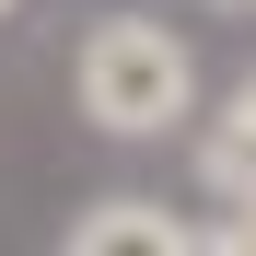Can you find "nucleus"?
<instances>
[{
	"instance_id": "1",
	"label": "nucleus",
	"mask_w": 256,
	"mask_h": 256,
	"mask_svg": "<svg viewBox=\"0 0 256 256\" xmlns=\"http://www.w3.org/2000/svg\"><path fill=\"white\" fill-rule=\"evenodd\" d=\"M186 105H198V70H186V47L163 24H94L82 35V116L105 128V140H163V128H186Z\"/></svg>"
},
{
	"instance_id": "2",
	"label": "nucleus",
	"mask_w": 256,
	"mask_h": 256,
	"mask_svg": "<svg viewBox=\"0 0 256 256\" xmlns=\"http://www.w3.org/2000/svg\"><path fill=\"white\" fill-rule=\"evenodd\" d=\"M175 244H186V222H175L163 198H105V210H82V222H70L58 256H175Z\"/></svg>"
},
{
	"instance_id": "3",
	"label": "nucleus",
	"mask_w": 256,
	"mask_h": 256,
	"mask_svg": "<svg viewBox=\"0 0 256 256\" xmlns=\"http://www.w3.org/2000/svg\"><path fill=\"white\" fill-rule=\"evenodd\" d=\"M198 186L233 198V210H256V70L233 82V105L210 116V140H198Z\"/></svg>"
},
{
	"instance_id": "4",
	"label": "nucleus",
	"mask_w": 256,
	"mask_h": 256,
	"mask_svg": "<svg viewBox=\"0 0 256 256\" xmlns=\"http://www.w3.org/2000/svg\"><path fill=\"white\" fill-rule=\"evenodd\" d=\"M175 256H256V210H233V222H210V233H186Z\"/></svg>"
},
{
	"instance_id": "5",
	"label": "nucleus",
	"mask_w": 256,
	"mask_h": 256,
	"mask_svg": "<svg viewBox=\"0 0 256 256\" xmlns=\"http://www.w3.org/2000/svg\"><path fill=\"white\" fill-rule=\"evenodd\" d=\"M233 12H256V0H233Z\"/></svg>"
},
{
	"instance_id": "6",
	"label": "nucleus",
	"mask_w": 256,
	"mask_h": 256,
	"mask_svg": "<svg viewBox=\"0 0 256 256\" xmlns=\"http://www.w3.org/2000/svg\"><path fill=\"white\" fill-rule=\"evenodd\" d=\"M0 12H12V0H0Z\"/></svg>"
}]
</instances>
